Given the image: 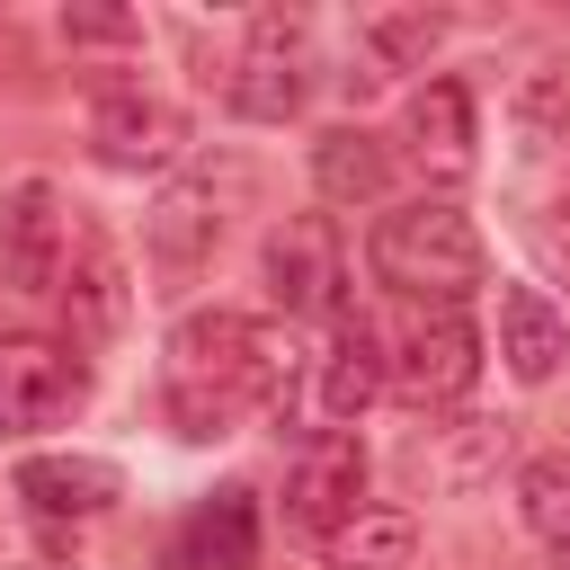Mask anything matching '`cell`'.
Wrapping results in <instances>:
<instances>
[{
  "mask_svg": "<svg viewBox=\"0 0 570 570\" xmlns=\"http://www.w3.org/2000/svg\"><path fill=\"white\" fill-rule=\"evenodd\" d=\"M401 142H410V160H419L436 187H463L472 160H481L472 89H463V80H428V89H410V107H401Z\"/></svg>",
  "mask_w": 570,
  "mask_h": 570,
  "instance_id": "cell-11",
  "label": "cell"
},
{
  "mask_svg": "<svg viewBox=\"0 0 570 570\" xmlns=\"http://www.w3.org/2000/svg\"><path fill=\"white\" fill-rule=\"evenodd\" d=\"M499 463H508V428H490V419H454V428H428L410 445V472L428 490H445V499H472Z\"/></svg>",
  "mask_w": 570,
  "mask_h": 570,
  "instance_id": "cell-14",
  "label": "cell"
},
{
  "mask_svg": "<svg viewBox=\"0 0 570 570\" xmlns=\"http://www.w3.org/2000/svg\"><path fill=\"white\" fill-rule=\"evenodd\" d=\"M552 249L570 258V196H561V214H552Z\"/></svg>",
  "mask_w": 570,
  "mask_h": 570,
  "instance_id": "cell-24",
  "label": "cell"
},
{
  "mask_svg": "<svg viewBox=\"0 0 570 570\" xmlns=\"http://www.w3.org/2000/svg\"><path fill=\"white\" fill-rule=\"evenodd\" d=\"M383 383H392L383 338H374L365 321H338V330H330V356H321V410H330V419H356Z\"/></svg>",
  "mask_w": 570,
  "mask_h": 570,
  "instance_id": "cell-18",
  "label": "cell"
},
{
  "mask_svg": "<svg viewBox=\"0 0 570 570\" xmlns=\"http://www.w3.org/2000/svg\"><path fill=\"white\" fill-rule=\"evenodd\" d=\"M62 303H71V321H80L89 338H116V330H125V267H116V249H107L98 232H80V258H71V276H62Z\"/></svg>",
  "mask_w": 570,
  "mask_h": 570,
  "instance_id": "cell-19",
  "label": "cell"
},
{
  "mask_svg": "<svg viewBox=\"0 0 570 570\" xmlns=\"http://www.w3.org/2000/svg\"><path fill=\"white\" fill-rule=\"evenodd\" d=\"M365 267H374V285L410 294L419 312H463V294L490 276V249H481V232H472L463 205L419 196V205L374 214V232H365Z\"/></svg>",
  "mask_w": 570,
  "mask_h": 570,
  "instance_id": "cell-2",
  "label": "cell"
},
{
  "mask_svg": "<svg viewBox=\"0 0 570 570\" xmlns=\"http://www.w3.org/2000/svg\"><path fill=\"white\" fill-rule=\"evenodd\" d=\"M285 517H294L303 534H321V543L365 517V445H356L347 428H321V436L294 454V472H285Z\"/></svg>",
  "mask_w": 570,
  "mask_h": 570,
  "instance_id": "cell-9",
  "label": "cell"
},
{
  "mask_svg": "<svg viewBox=\"0 0 570 570\" xmlns=\"http://www.w3.org/2000/svg\"><path fill=\"white\" fill-rule=\"evenodd\" d=\"M517 517H525L534 543L570 552V454H534V463L517 472Z\"/></svg>",
  "mask_w": 570,
  "mask_h": 570,
  "instance_id": "cell-21",
  "label": "cell"
},
{
  "mask_svg": "<svg viewBox=\"0 0 570 570\" xmlns=\"http://www.w3.org/2000/svg\"><path fill=\"white\" fill-rule=\"evenodd\" d=\"M160 392H169L178 436H232L249 410L285 392V338L249 312H187L169 330Z\"/></svg>",
  "mask_w": 570,
  "mask_h": 570,
  "instance_id": "cell-1",
  "label": "cell"
},
{
  "mask_svg": "<svg viewBox=\"0 0 570 570\" xmlns=\"http://www.w3.org/2000/svg\"><path fill=\"white\" fill-rule=\"evenodd\" d=\"M499 356L517 383H552L570 356V321L552 312L543 285H499Z\"/></svg>",
  "mask_w": 570,
  "mask_h": 570,
  "instance_id": "cell-13",
  "label": "cell"
},
{
  "mask_svg": "<svg viewBox=\"0 0 570 570\" xmlns=\"http://www.w3.org/2000/svg\"><path fill=\"white\" fill-rule=\"evenodd\" d=\"M80 205L53 187V178H18L0 196V285L27 294V303H62V276L80 258Z\"/></svg>",
  "mask_w": 570,
  "mask_h": 570,
  "instance_id": "cell-3",
  "label": "cell"
},
{
  "mask_svg": "<svg viewBox=\"0 0 570 570\" xmlns=\"http://www.w3.org/2000/svg\"><path fill=\"white\" fill-rule=\"evenodd\" d=\"M410 552H419L410 508H365L356 525L330 534V561H338V570H410Z\"/></svg>",
  "mask_w": 570,
  "mask_h": 570,
  "instance_id": "cell-20",
  "label": "cell"
},
{
  "mask_svg": "<svg viewBox=\"0 0 570 570\" xmlns=\"http://www.w3.org/2000/svg\"><path fill=\"white\" fill-rule=\"evenodd\" d=\"M178 561H187V570H249V561H258V499H249V490L196 499V517L178 525Z\"/></svg>",
  "mask_w": 570,
  "mask_h": 570,
  "instance_id": "cell-15",
  "label": "cell"
},
{
  "mask_svg": "<svg viewBox=\"0 0 570 570\" xmlns=\"http://www.w3.org/2000/svg\"><path fill=\"white\" fill-rule=\"evenodd\" d=\"M508 142L525 160H543V151L570 142V71L561 62H525L517 71V89H508Z\"/></svg>",
  "mask_w": 570,
  "mask_h": 570,
  "instance_id": "cell-17",
  "label": "cell"
},
{
  "mask_svg": "<svg viewBox=\"0 0 570 570\" xmlns=\"http://www.w3.org/2000/svg\"><path fill=\"white\" fill-rule=\"evenodd\" d=\"M80 401H89V365H80L71 338H45V330H9L0 338V436L62 428Z\"/></svg>",
  "mask_w": 570,
  "mask_h": 570,
  "instance_id": "cell-5",
  "label": "cell"
},
{
  "mask_svg": "<svg viewBox=\"0 0 570 570\" xmlns=\"http://www.w3.org/2000/svg\"><path fill=\"white\" fill-rule=\"evenodd\" d=\"M258 285L285 321H347V249L330 214H285L258 249Z\"/></svg>",
  "mask_w": 570,
  "mask_h": 570,
  "instance_id": "cell-4",
  "label": "cell"
},
{
  "mask_svg": "<svg viewBox=\"0 0 570 570\" xmlns=\"http://www.w3.org/2000/svg\"><path fill=\"white\" fill-rule=\"evenodd\" d=\"M392 383L419 410L463 401L481 383V330H472V312H410V330L392 338Z\"/></svg>",
  "mask_w": 570,
  "mask_h": 570,
  "instance_id": "cell-7",
  "label": "cell"
},
{
  "mask_svg": "<svg viewBox=\"0 0 570 570\" xmlns=\"http://www.w3.org/2000/svg\"><path fill=\"white\" fill-rule=\"evenodd\" d=\"M223 223H232V205H223V187H214L205 169L169 178V187L142 205V249H151L160 285H187V276L223 249Z\"/></svg>",
  "mask_w": 570,
  "mask_h": 570,
  "instance_id": "cell-8",
  "label": "cell"
},
{
  "mask_svg": "<svg viewBox=\"0 0 570 570\" xmlns=\"http://www.w3.org/2000/svg\"><path fill=\"white\" fill-rule=\"evenodd\" d=\"M62 36H71V45H142V27H134V18H116V9H71V18H62Z\"/></svg>",
  "mask_w": 570,
  "mask_h": 570,
  "instance_id": "cell-23",
  "label": "cell"
},
{
  "mask_svg": "<svg viewBox=\"0 0 570 570\" xmlns=\"http://www.w3.org/2000/svg\"><path fill=\"white\" fill-rule=\"evenodd\" d=\"M223 98H232L249 125H285V116L312 98V18H285V9L249 18V36H240V62H232Z\"/></svg>",
  "mask_w": 570,
  "mask_h": 570,
  "instance_id": "cell-6",
  "label": "cell"
},
{
  "mask_svg": "<svg viewBox=\"0 0 570 570\" xmlns=\"http://www.w3.org/2000/svg\"><path fill=\"white\" fill-rule=\"evenodd\" d=\"M356 36H365V53H374V62H392V71H419V62L445 45V18H436V9H374Z\"/></svg>",
  "mask_w": 570,
  "mask_h": 570,
  "instance_id": "cell-22",
  "label": "cell"
},
{
  "mask_svg": "<svg viewBox=\"0 0 570 570\" xmlns=\"http://www.w3.org/2000/svg\"><path fill=\"white\" fill-rule=\"evenodd\" d=\"M312 178H321L330 205H383V196H392V151H383L365 125H330V134L312 142Z\"/></svg>",
  "mask_w": 570,
  "mask_h": 570,
  "instance_id": "cell-16",
  "label": "cell"
},
{
  "mask_svg": "<svg viewBox=\"0 0 570 570\" xmlns=\"http://www.w3.org/2000/svg\"><path fill=\"white\" fill-rule=\"evenodd\" d=\"M89 151L107 169H169L187 151V116L169 98H151V89H107L89 107Z\"/></svg>",
  "mask_w": 570,
  "mask_h": 570,
  "instance_id": "cell-10",
  "label": "cell"
},
{
  "mask_svg": "<svg viewBox=\"0 0 570 570\" xmlns=\"http://www.w3.org/2000/svg\"><path fill=\"white\" fill-rule=\"evenodd\" d=\"M18 499L36 508V517H107L116 499H125V472L116 463H98V454H27L18 463Z\"/></svg>",
  "mask_w": 570,
  "mask_h": 570,
  "instance_id": "cell-12",
  "label": "cell"
}]
</instances>
